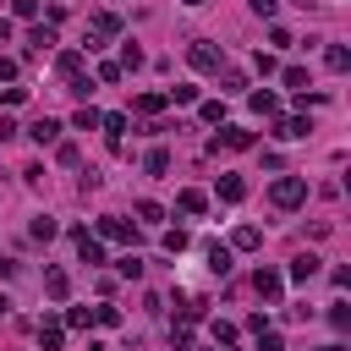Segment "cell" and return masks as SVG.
Returning a JSON list of instances; mask_svg holds the SVG:
<instances>
[{
	"label": "cell",
	"mask_w": 351,
	"mask_h": 351,
	"mask_svg": "<svg viewBox=\"0 0 351 351\" xmlns=\"http://www.w3.org/2000/svg\"><path fill=\"white\" fill-rule=\"evenodd\" d=\"M252 291H258L263 302H280V291H285V274H274V269H258V274H252Z\"/></svg>",
	"instance_id": "obj_6"
},
{
	"label": "cell",
	"mask_w": 351,
	"mask_h": 351,
	"mask_svg": "<svg viewBox=\"0 0 351 351\" xmlns=\"http://www.w3.org/2000/svg\"><path fill=\"white\" fill-rule=\"evenodd\" d=\"M60 324H66V329H88V324H93V307H71Z\"/></svg>",
	"instance_id": "obj_26"
},
{
	"label": "cell",
	"mask_w": 351,
	"mask_h": 351,
	"mask_svg": "<svg viewBox=\"0 0 351 351\" xmlns=\"http://www.w3.org/2000/svg\"><path fill=\"white\" fill-rule=\"evenodd\" d=\"M44 291H49L55 302H66V296H71V274H66V269H44Z\"/></svg>",
	"instance_id": "obj_11"
},
{
	"label": "cell",
	"mask_w": 351,
	"mask_h": 351,
	"mask_svg": "<svg viewBox=\"0 0 351 351\" xmlns=\"http://www.w3.org/2000/svg\"><path fill=\"white\" fill-rule=\"evenodd\" d=\"M165 104H170L165 93H137V99H132V110H137V115H148V121H154V115H159Z\"/></svg>",
	"instance_id": "obj_13"
},
{
	"label": "cell",
	"mask_w": 351,
	"mask_h": 351,
	"mask_svg": "<svg viewBox=\"0 0 351 351\" xmlns=\"http://www.w3.org/2000/svg\"><path fill=\"white\" fill-rule=\"evenodd\" d=\"M143 170H148V176H165V170H170V154H165V148H154V154L143 159Z\"/></svg>",
	"instance_id": "obj_25"
},
{
	"label": "cell",
	"mask_w": 351,
	"mask_h": 351,
	"mask_svg": "<svg viewBox=\"0 0 351 351\" xmlns=\"http://www.w3.org/2000/svg\"><path fill=\"white\" fill-rule=\"evenodd\" d=\"M230 247H236V252H258V247H263V230H258V225H236V230H230Z\"/></svg>",
	"instance_id": "obj_8"
},
{
	"label": "cell",
	"mask_w": 351,
	"mask_h": 351,
	"mask_svg": "<svg viewBox=\"0 0 351 351\" xmlns=\"http://www.w3.org/2000/svg\"><path fill=\"white\" fill-rule=\"evenodd\" d=\"M60 340H66V324H60V318H44V324H38V346H44V351H60Z\"/></svg>",
	"instance_id": "obj_12"
},
{
	"label": "cell",
	"mask_w": 351,
	"mask_h": 351,
	"mask_svg": "<svg viewBox=\"0 0 351 351\" xmlns=\"http://www.w3.org/2000/svg\"><path fill=\"white\" fill-rule=\"evenodd\" d=\"M186 247V230H165V252H181Z\"/></svg>",
	"instance_id": "obj_39"
},
{
	"label": "cell",
	"mask_w": 351,
	"mask_h": 351,
	"mask_svg": "<svg viewBox=\"0 0 351 351\" xmlns=\"http://www.w3.org/2000/svg\"><path fill=\"white\" fill-rule=\"evenodd\" d=\"M165 99H176V104H197V88H192V82H181V88H170Z\"/></svg>",
	"instance_id": "obj_33"
},
{
	"label": "cell",
	"mask_w": 351,
	"mask_h": 351,
	"mask_svg": "<svg viewBox=\"0 0 351 351\" xmlns=\"http://www.w3.org/2000/svg\"><path fill=\"white\" fill-rule=\"evenodd\" d=\"M252 110H258V115H280V99H274L269 88H258V93H252Z\"/></svg>",
	"instance_id": "obj_21"
},
{
	"label": "cell",
	"mask_w": 351,
	"mask_h": 351,
	"mask_svg": "<svg viewBox=\"0 0 351 351\" xmlns=\"http://www.w3.org/2000/svg\"><path fill=\"white\" fill-rule=\"evenodd\" d=\"M208 269H214V274H230V247L208 241Z\"/></svg>",
	"instance_id": "obj_20"
},
{
	"label": "cell",
	"mask_w": 351,
	"mask_h": 351,
	"mask_svg": "<svg viewBox=\"0 0 351 351\" xmlns=\"http://www.w3.org/2000/svg\"><path fill=\"white\" fill-rule=\"evenodd\" d=\"M219 148H252V132L247 126H219L208 137V154H219Z\"/></svg>",
	"instance_id": "obj_4"
},
{
	"label": "cell",
	"mask_w": 351,
	"mask_h": 351,
	"mask_svg": "<svg viewBox=\"0 0 351 351\" xmlns=\"http://www.w3.org/2000/svg\"><path fill=\"white\" fill-rule=\"evenodd\" d=\"M313 274H318V258H313V252H296V258H291V280H302V285H307Z\"/></svg>",
	"instance_id": "obj_15"
},
{
	"label": "cell",
	"mask_w": 351,
	"mask_h": 351,
	"mask_svg": "<svg viewBox=\"0 0 351 351\" xmlns=\"http://www.w3.org/2000/svg\"><path fill=\"white\" fill-rule=\"evenodd\" d=\"M27 44H33V55H44V49L55 44V22H38V27L27 33Z\"/></svg>",
	"instance_id": "obj_16"
},
{
	"label": "cell",
	"mask_w": 351,
	"mask_h": 351,
	"mask_svg": "<svg viewBox=\"0 0 351 351\" xmlns=\"http://www.w3.org/2000/svg\"><path fill=\"white\" fill-rule=\"evenodd\" d=\"M269 203H274V208L307 203V181H302V176H274V181H269Z\"/></svg>",
	"instance_id": "obj_1"
},
{
	"label": "cell",
	"mask_w": 351,
	"mask_h": 351,
	"mask_svg": "<svg viewBox=\"0 0 351 351\" xmlns=\"http://www.w3.org/2000/svg\"><path fill=\"white\" fill-rule=\"evenodd\" d=\"M285 88H296V93H307V71H302V66H285Z\"/></svg>",
	"instance_id": "obj_32"
},
{
	"label": "cell",
	"mask_w": 351,
	"mask_h": 351,
	"mask_svg": "<svg viewBox=\"0 0 351 351\" xmlns=\"http://www.w3.org/2000/svg\"><path fill=\"white\" fill-rule=\"evenodd\" d=\"M307 132H313L307 115H285V121H280V137H285V143H296V137H307Z\"/></svg>",
	"instance_id": "obj_14"
},
{
	"label": "cell",
	"mask_w": 351,
	"mask_h": 351,
	"mask_svg": "<svg viewBox=\"0 0 351 351\" xmlns=\"http://www.w3.org/2000/svg\"><path fill=\"white\" fill-rule=\"evenodd\" d=\"M93 236H99V241H132V236H137V230H132V225H126V219H115V214H104V219H99V225H93Z\"/></svg>",
	"instance_id": "obj_5"
},
{
	"label": "cell",
	"mask_w": 351,
	"mask_h": 351,
	"mask_svg": "<svg viewBox=\"0 0 351 351\" xmlns=\"http://www.w3.org/2000/svg\"><path fill=\"white\" fill-rule=\"evenodd\" d=\"M219 197H225V203H241V197H247V181H241V176H219Z\"/></svg>",
	"instance_id": "obj_18"
},
{
	"label": "cell",
	"mask_w": 351,
	"mask_h": 351,
	"mask_svg": "<svg viewBox=\"0 0 351 351\" xmlns=\"http://www.w3.org/2000/svg\"><path fill=\"white\" fill-rule=\"evenodd\" d=\"M71 126H77V132H93V126H99V110H93V104H82V110H77V121H71Z\"/></svg>",
	"instance_id": "obj_28"
},
{
	"label": "cell",
	"mask_w": 351,
	"mask_h": 351,
	"mask_svg": "<svg viewBox=\"0 0 351 351\" xmlns=\"http://www.w3.org/2000/svg\"><path fill=\"white\" fill-rule=\"evenodd\" d=\"M137 66H143V49L126 44V49H121V71H137Z\"/></svg>",
	"instance_id": "obj_31"
},
{
	"label": "cell",
	"mask_w": 351,
	"mask_h": 351,
	"mask_svg": "<svg viewBox=\"0 0 351 351\" xmlns=\"http://www.w3.org/2000/svg\"><path fill=\"white\" fill-rule=\"evenodd\" d=\"M99 82H121V60H99Z\"/></svg>",
	"instance_id": "obj_35"
},
{
	"label": "cell",
	"mask_w": 351,
	"mask_h": 351,
	"mask_svg": "<svg viewBox=\"0 0 351 351\" xmlns=\"http://www.w3.org/2000/svg\"><path fill=\"white\" fill-rule=\"evenodd\" d=\"M203 121H208V126H219V121H225V104H219V99H208V104H203Z\"/></svg>",
	"instance_id": "obj_36"
},
{
	"label": "cell",
	"mask_w": 351,
	"mask_h": 351,
	"mask_svg": "<svg viewBox=\"0 0 351 351\" xmlns=\"http://www.w3.org/2000/svg\"><path fill=\"white\" fill-rule=\"evenodd\" d=\"M258 351H285V340H280L274 329H263V335H258Z\"/></svg>",
	"instance_id": "obj_37"
},
{
	"label": "cell",
	"mask_w": 351,
	"mask_h": 351,
	"mask_svg": "<svg viewBox=\"0 0 351 351\" xmlns=\"http://www.w3.org/2000/svg\"><path fill=\"white\" fill-rule=\"evenodd\" d=\"M93 324H104V329H115V324H121V307H110V302H99V307H93Z\"/></svg>",
	"instance_id": "obj_27"
},
{
	"label": "cell",
	"mask_w": 351,
	"mask_h": 351,
	"mask_svg": "<svg viewBox=\"0 0 351 351\" xmlns=\"http://www.w3.org/2000/svg\"><path fill=\"white\" fill-rule=\"evenodd\" d=\"M55 230H60V225H55V219H49V214H38V219H33V225H27V236H33V241H49V236H55Z\"/></svg>",
	"instance_id": "obj_23"
},
{
	"label": "cell",
	"mask_w": 351,
	"mask_h": 351,
	"mask_svg": "<svg viewBox=\"0 0 351 351\" xmlns=\"http://www.w3.org/2000/svg\"><path fill=\"white\" fill-rule=\"evenodd\" d=\"M11 269H16V263H11V258H0V280H11Z\"/></svg>",
	"instance_id": "obj_43"
},
{
	"label": "cell",
	"mask_w": 351,
	"mask_h": 351,
	"mask_svg": "<svg viewBox=\"0 0 351 351\" xmlns=\"http://www.w3.org/2000/svg\"><path fill=\"white\" fill-rule=\"evenodd\" d=\"M137 219H148V225H159V219H165V208H159L154 197H143V203H137Z\"/></svg>",
	"instance_id": "obj_29"
},
{
	"label": "cell",
	"mask_w": 351,
	"mask_h": 351,
	"mask_svg": "<svg viewBox=\"0 0 351 351\" xmlns=\"http://www.w3.org/2000/svg\"><path fill=\"white\" fill-rule=\"evenodd\" d=\"M99 126L110 132V148H121V132H126V115H99Z\"/></svg>",
	"instance_id": "obj_22"
},
{
	"label": "cell",
	"mask_w": 351,
	"mask_h": 351,
	"mask_svg": "<svg viewBox=\"0 0 351 351\" xmlns=\"http://www.w3.org/2000/svg\"><path fill=\"white\" fill-rule=\"evenodd\" d=\"M329 324H335V329H351V307L335 302V307H329Z\"/></svg>",
	"instance_id": "obj_34"
},
{
	"label": "cell",
	"mask_w": 351,
	"mask_h": 351,
	"mask_svg": "<svg viewBox=\"0 0 351 351\" xmlns=\"http://www.w3.org/2000/svg\"><path fill=\"white\" fill-rule=\"evenodd\" d=\"M55 159H60V165H77L82 154H77V143H60V148H55Z\"/></svg>",
	"instance_id": "obj_38"
},
{
	"label": "cell",
	"mask_w": 351,
	"mask_h": 351,
	"mask_svg": "<svg viewBox=\"0 0 351 351\" xmlns=\"http://www.w3.org/2000/svg\"><path fill=\"white\" fill-rule=\"evenodd\" d=\"M115 33H121V16H115V11H93V16H88V49L110 44Z\"/></svg>",
	"instance_id": "obj_2"
},
{
	"label": "cell",
	"mask_w": 351,
	"mask_h": 351,
	"mask_svg": "<svg viewBox=\"0 0 351 351\" xmlns=\"http://www.w3.org/2000/svg\"><path fill=\"white\" fill-rule=\"evenodd\" d=\"M280 11V0H252V16H274Z\"/></svg>",
	"instance_id": "obj_40"
},
{
	"label": "cell",
	"mask_w": 351,
	"mask_h": 351,
	"mask_svg": "<svg viewBox=\"0 0 351 351\" xmlns=\"http://www.w3.org/2000/svg\"><path fill=\"white\" fill-rule=\"evenodd\" d=\"M0 77H5V82L16 77V60H11V55H0Z\"/></svg>",
	"instance_id": "obj_41"
},
{
	"label": "cell",
	"mask_w": 351,
	"mask_h": 351,
	"mask_svg": "<svg viewBox=\"0 0 351 351\" xmlns=\"http://www.w3.org/2000/svg\"><path fill=\"white\" fill-rule=\"evenodd\" d=\"M186 60H192V71H225V49L208 44V38H197V44L186 49Z\"/></svg>",
	"instance_id": "obj_3"
},
{
	"label": "cell",
	"mask_w": 351,
	"mask_h": 351,
	"mask_svg": "<svg viewBox=\"0 0 351 351\" xmlns=\"http://www.w3.org/2000/svg\"><path fill=\"white\" fill-rule=\"evenodd\" d=\"M77 258H82V263H104V241L88 236V230H77Z\"/></svg>",
	"instance_id": "obj_10"
},
{
	"label": "cell",
	"mask_w": 351,
	"mask_h": 351,
	"mask_svg": "<svg viewBox=\"0 0 351 351\" xmlns=\"http://www.w3.org/2000/svg\"><path fill=\"white\" fill-rule=\"evenodd\" d=\"M115 274H121V280H143V258H137V252H126V258L115 263Z\"/></svg>",
	"instance_id": "obj_24"
},
{
	"label": "cell",
	"mask_w": 351,
	"mask_h": 351,
	"mask_svg": "<svg viewBox=\"0 0 351 351\" xmlns=\"http://www.w3.org/2000/svg\"><path fill=\"white\" fill-rule=\"evenodd\" d=\"M329 351H340V346H329Z\"/></svg>",
	"instance_id": "obj_45"
},
{
	"label": "cell",
	"mask_w": 351,
	"mask_h": 351,
	"mask_svg": "<svg viewBox=\"0 0 351 351\" xmlns=\"http://www.w3.org/2000/svg\"><path fill=\"white\" fill-rule=\"evenodd\" d=\"M219 346H236V324H225V318H214V329H208Z\"/></svg>",
	"instance_id": "obj_30"
},
{
	"label": "cell",
	"mask_w": 351,
	"mask_h": 351,
	"mask_svg": "<svg viewBox=\"0 0 351 351\" xmlns=\"http://www.w3.org/2000/svg\"><path fill=\"white\" fill-rule=\"evenodd\" d=\"M27 137H33L38 148H44V143H60V121H49V115H38V121L27 126Z\"/></svg>",
	"instance_id": "obj_9"
},
{
	"label": "cell",
	"mask_w": 351,
	"mask_h": 351,
	"mask_svg": "<svg viewBox=\"0 0 351 351\" xmlns=\"http://www.w3.org/2000/svg\"><path fill=\"white\" fill-rule=\"evenodd\" d=\"M176 208H181V214H203V208H208V197H203L197 186H186V192L176 197Z\"/></svg>",
	"instance_id": "obj_19"
},
{
	"label": "cell",
	"mask_w": 351,
	"mask_h": 351,
	"mask_svg": "<svg viewBox=\"0 0 351 351\" xmlns=\"http://www.w3.org/2000/svg\"><path fill=\"white\" fill-rule=\"evenodd\" d=\"M82 60H88L82 49H60V55H55V71H60V82H77V77H82Z\"/></svg>",
	"instance_id": "obj_7"
},
{
	"label": "cell",
	"mask_w": 351,
	"mask_h": 351,
	"mask_svg": "<svg viewBox=\"0 0 351 351\" xmlns=\"http://www.w3.org/2000/svg\"><path fill=\"white\" fill-rule=\"evenodd\" d=\"M324 66H329V71H351V49H346V44H329V49H324Z\"/></svg>",
	"instance_id": "obj_17"
},
{
	"label": "cell",
	"mask_w": 351,
	"mask_h": 351,
	"mask_svg": "<svg viewBox=\"0 0 351 351\" xmlns=\"http://www.w3.org/2000/svg\"><path fill=\"white\" fill-rule=\"evenodd\" d=\"M186 5H203V0H186Z\"/></svg>",
	"instance_id": "obj_44"
},
{
	"label": "cell",
	"mask_w": 351,
	"mask_h": 351,
	"mask_svg": "<svg viewBox=\"0 0 351 351\" xmlns=\"http://www.w3.org/2000/svg\"><path fill=\"white\" fill-rule=\"evenodd\" d=\"M5 137H16V121H11V115H0V143H5Z\"/></svg>",
	"instance_id": "obj_42"
}]
</instances>
